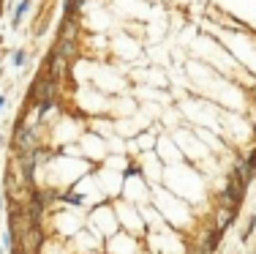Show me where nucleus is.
Here are the masks:
<instances>
[{"instance_id":"1","label":"nucleus","mask_w":256,"mask_h":254,"mask_svg":"<svg viewBox=\"0 0 256 254\" xmlns=\"http://www.w3.org/2000/svg\"><path fill=\"white\" fill-rule=\"evenodd\" d=\"M44 249V229L41 227H30L16 238V251L20 254H41Z\"/></svg>"},{"instance_id":"2","label":"nucleus","mask_w":256,"mask_h":254,"mask_svg":"<svg viewBox=\"0 0 256 254\" xmlns=\"http://www.w3.org/2000/svg\"><path fill=\"white\" fill-rule=\"evenodd\" d=\"M30 101H58V82H52L46 74H38L30 88Z\"/></svg>"},{"instance_id":"3","label":"nucleus","mask_w":256,"mask_h":254,"mask_svg":"<svg viewBox=\"0 0 256 254\" xmlns=\"http://www.w3.org/2000/svg\"><path fill=\"white\" fill-rule=\"evenodd\" d=\"M41 148V140L36 137V129H28V126H16L14 134V153H36Z\"/></svg>"},{"instance_id":"4","label":"nucleus","mask_w":256,"mask_h":254,"mask_svg":"<svg viewBox=\"0 0 256 254\" xmlns=\"http://www.w3.org/2000/svg\"><path fill=\"white\" fill-rule=\"evenodd\" d=\"M46 77H50L52 82H63L66 77H68V60H66L60 52H50V58H46Z\"/></svg>"},{"instance_id":"5","label":"nucleus","mask_w":256,"mask_h":254,"mask_svg":"<svg viewBox=\"0 0 256 254\" xmlns=\"http://www.w3.org/2000/svg\"><path fill=\"white\" fill-rule=\"evenodd\" d=\"M14 164L20 167V172H22V183L28 186V189H36V153H20L14 159Z\"/></svg>"},{"instance_id":"6","label":"nucleus","mask_w":256,"mask_h":254,"mask_svg":"<svg viewBox=\"0 0 256 254\" xmlns=\"http://www.w3.org/2000/svg\"><path fill=\"white\" fill-rule=\"evenodd\" d=\"M246 186H248L246 180L237 178V175L232 172V175H229V180H226V189H224V194H226V197L232 199V202H234L237 208H240V202L246 199Z\"/></svg>"},{"instance_id":"7","label":"nucleus","mask_w":256,"mask_h":254,"mask_svg":"<svg viewBox=\"0 0 256 254\" xmlns=\"http://www.w3.org/2000/svg\"><path fill=\"white\" fill-rule=\"evenodd\" d=\"M234 216H237V210H232V208H216V224L218 229H226L232 227V221H234Z\"/></svg>"},{"instance_id":"8","label":"nucleus","mask_w":256,"mask_h":254,"mask_svg":"<svg viewBox=\"0 0 256 254\" xmlns=\"http://www.w3.org/2000/svg\"><path fill=\"white\" fill-rule=\"evenodd\" d=\"M76 36H79V25H76L74 20H66L63 28H60L58 41H71V44H76Z\"/></svg>"},{"instance_id":"9","label":"nucleus","mask_w":256,"mask_h":254,"mask_svg":"<svg viewBox=\"0 0 256 254\" xmlns=\"http://www.w3.org/2000/svg\"><path fill=\"white\" fill-rule=\"evenodd\" d=\"M30 6H33V0H20V6L14 9V20H11V25L14 28H20V22H22V17L30 11Z\"/></svg>"},{"instance_id":"10","label":"nucleus","mask_w":256,"mask_h":254,"mask_svg":"<svg viewBox=\"0 0 256 254\" xmlns=\"http://www.w3.org/2000/svg\"><path fill=\"white\" fill-rule=\"evenodd\" d=\"M54 52H60V55L68 60V58L76 55V44H71V41H58V44H54Z\"/></svg>"},{"instance_id":"11","label":"nucleus","mask_w":256,"mask_h":254,"mask_svg":"<svg viewBox=\"0 0 256 254\" xmlns=\"http://www.w3.org/2000/svg\"><path fill=\"white\" fill-rule=\"evenodd\" d=\"M82 6H84V0H66V3H63V17H66V20H71Z\"/></svg>"},{"instance_id":"12","label":"nucleus","mask_w":256,"mask_h":254,"mask_svg":"<svg viewBox=\"0 0 256 254\" xmlns=\"http://www.w3.org/2000/svg\"><path fill=\"white\" fill-rule=\"evenodd\" d=\"M254 229H256V216H251V219H248V224H246V229H242V235H240L242 243H246V240L254 235Z\"/></svg>"},{"instance_id":"13","label":"nucleus","mask_w":256,"mask_h":254,"mask_svg":"<svg viewBox=\"0 0 256 254\" xmlns=\"http://www.w3.org/2000/svg\"><path fill=\"white\" fill-rule=\"evenodd\" d=\"M246 164H248V175H251V180H254V175H256V148L251 150V156L246 159Z\"/></svg>"},{"instance_id":"14","label":"nucleus","mask_w":256,"mask_h":254,"mask_svg":"<svg viewBox=\"0 0 256 254\" xmlns=\"http://www.w3.org/2000/svg\"><path fill=\"white\" fill-rule=\"evenodd\" d=\"M25 60H28V52L25 50H16L14 55H11V63H14V66H22Z\"/></svg>"},{"instance_id":"15","label":"nucleus","mask_w":256,"mask_h":254,"mask_svg":"<svg viewBox=\"0 0 256 254\" xmlns=\"http://www.w3.org/2000/svg\"><path fill=\"white\" fill-rule=\"evenodd\" d=\"M54 107V101H38V115H44V112H50Z\"/></svg>"},{"instance_id":"16","label":"nucleus","mask_w":256,"mask_h":254,"mask_svg":"<svg viewBox=\"0 0 256 254\" xmlns=\"http://www.w3.org/2000/svg\"><path fill=\"white\" fill-rule=\"evenodd\" d=\"M3 104H6V96H0V110H3Z\"/></svg>"},{"instance_id":"17","label":"nucleus","mask_w":256,"mask_h":254,"mask_svg":"<svg viewBox=\"0 0 256 254\" xmlns=\"http://www.w3.org/2000/svg\"><path fill=\"white\" fill-rule=\"evenodd\" d=\"M3 205H6V202H3V191H0V208H3Z\"/></svg>"},{"instance_id":"18","label":"nucleus","mask_w":256,"mask_h":254,"mask_svg":"<svg viewBox=\"0 0 256 254\" xmlns=\"http://www.w3.org/2000/svg\"><path fill=\"white\" fill-rule=\"evenodd\" d=\"M0 254H6V251H3V246H0Z\"/></svg>"},{"instance_id":"19","label":"nucleus","mask_w":256,"mask_h":254,"mask_svg":"<svg viewBox=\"0 0 256 254\" xmlns=\"http://www.w3.org/2000/svg\"><path fill=\"white\" fill-rule=\"evenodd\" d=\"M0 145H3V137H0Z\"/></svg>"},{"instance_id":"20","label":"nucleus","mask_w":256,"mask_h":254,"mask_svg":"<svg viewBox=\"0 0 256 254\" xmlns=\"http://www.w3.org/2000/svg\"><path fill=\"white\" fill-rule=\"evenodd\" d=\"M14 254H20V251H14Z\"/></svg>"},{"instance_id":"21","label":"nucleus","mask_w":256,"mask_h":254,"mask_svg":"<svg viewBox=\"0 0 256 254\" xmlns=\"http://www.w3.org/2000/svg\"><path fill=\"white\" fill-rule=\"evenodd\" d=\"M251 254H256V251H251Z\"/></svg>"}]
</instances>
